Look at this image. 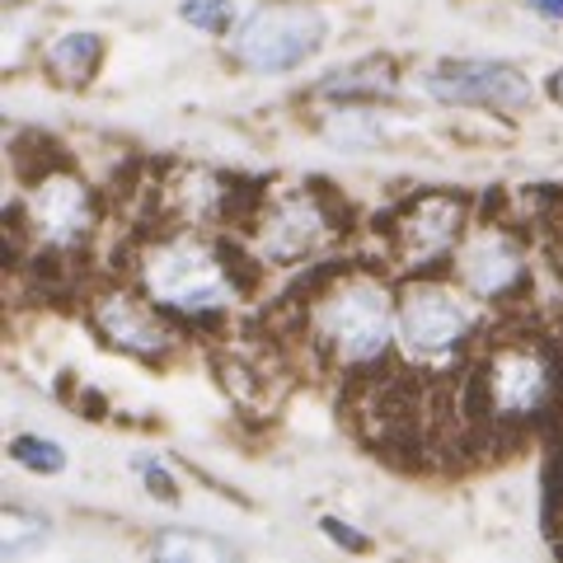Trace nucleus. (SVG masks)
<instances>
[{"label":"nucleus","instance_id":"1","mask_svg":"<svg viewBox=\"0 0 563 563\" xmlns=\"http://www.w3.org/2000/svg\"><path fill=\"white\" fill-rule=\"evenodd\" d=\"M306 339L343 372L376 366L399 343V296L372 273H343L310 301Z\"/></svg>","mask_w":563,"mask_h":563},{"label":"nucleus","instance_id":"2","mask_svg":"<svg viewBox=\"0 0 563 563\" xmlns=\"http://www.w3.org/2000/svg\"><path fill=\"white\" fill-rule=\"evenodd\" d=\"M136 282L146 291L151 306L188 314V320H207L217 310H231L240 296V282L202 235H192V225L179 235L151 240L136 254Z\"/></svg>","mask_w":563,"mask_h":563},{"label":"nucleus","instance_id":"3","mask_svg":"<svg viewBox=\"0 0 563 563\" xmlns=\"http://www.w3.org/2000/svg\"><path fill=\"white\" fill-rule=\"evenodd\" d=\"M474 395H479V413L493 428H526L540 413H550L559 395V372L540 343L507 339L484 357L479 376H474Z\"/></svg>","mask_w":563,"mask_h":563},{"label":"nucleus","instance_id":"4","mask_svg":"<svg viewBox=\"0 0 563 563\" xmlns=\"http://www.w3.org/2000/svg\"><path fill=\"white\" fill-rule=\"evenodd\" d=\"M474 329H479V310L465 287L422 277L399 291V347L413 366L451 362L474 339Z\"/></svg>","mask_w":563,"mask_h":563},{"label":"nucleus","instance_id":"5","mask_svg":"<svg viewBox=\"0 0 563 563\" xmlns=\"http://www.w3.org/2000/svg\"><path fill=\"white\" fill-rule=\"evenodd\" d=\"M324 38H329V24L320 10L268 5V10H254L250 20L235 29L231 57L244 70H258V76H282V70L306 66L314 52L324 47Z\"/></svg>","mask_w":563,"mask_h":563},{"label":"nucleus","instance_id":"6","mask_svg":"<svg viewBox=\"0 0 563 563\" xmlns=\"http://www.w3.org/2000/svg\"><path fill=\"white\" fill-rule=\"evenodd\" d=\"M95 221H99V207L90 184L66 169L38 174L24 192V225L47 250H76V244L90 240Z\"/></svg>","mask_w":563,"mask_h":563},{"label":"nucleus","instance_id":"7","mask_svg":"<svg viewBox=\"0 0 563 563\" xmlns=\"http://www.w3.org/2000/svg\"><path fill=\"white\" fill-rule=\"evenodd\" d=\"M422 90L437 103L451 109H498V113H521L531 103V80L507 62H488V57H461V62H442L422 76Z\"/></svg>","mask_w":563,"mask_h":563},{"label":"nucleus","instance_id":"8","mask_svg":"<svg viewBox=\"0 0 563 563\" xmlns=\"http://www.w3.org/2000/svg\"><path fill=\"white\" fill-rule=\"evenodd\" d=\"M333 231H339V221H333V211L314 188L282 192L254 221V250L263 263H296L314 254L320 244H329Z\"/></svg>","mask_w":563,"mask_h":563},{"label":"nucleus","instance_id":"9","mask_svg":"<svg viewBox=\"0 0 563 563\" xmlns=\"http://www.w3.org/2000/svg\"><path fill=\"white\" fill-rule=\"evenodd\" d=\"M470 207L455 192H422L390 221V250L399 268H428L465 240Z\"/></svg>","mask_w":563,"mask_h":563},{"label":"nucleus","instance_id":"10","mask_svg":"<svg viewBox=\"0 0 563 563\" xmlns=\"http://www.w3.org/2000/svg\"><path fill=\"white\" fill-rule=\"evenodd\" d=\"M455 277L474 301H503L526 282V254L507 231L484 225L455 244Z\"/></svg>","mask_w":563,"mask_h":563},{"label":"nucleus","instance_id":"11","mask_svg":"<svg viewBox=\"0 0 563 563\" xmlns=\"http://www.w3.org/2000/svg\"><path fill=\"white\" fill-rule=\"evenodd\" d=\"M90 320H95V329L103 333V339H109L113 347H122V352H132V357L155 362L174 347V333L161 324V314L146 310L141 301H132V296H122V291L99 296Z\"/></svg>","mask_w":563,"mask_h":563},{"label":"nucleus","instance_id":"12","mask_svg":"<svg viewBox=\"0 0 563 563\" xmlns=\"http://www.w3.org/2000/svg\"><path fill=\"white\" fill-rule=\"evenodd\" d=\"M165 198L184 225H207V221H221L225 211H231L235 188L211 169H179L174 184L165 188Z\"/></svg>","mask_w":563,"mask_h":563},{"label":"nucleus","instance_id":"13","mask_svg":"<svg viewBox=\"0 0 563 563\" xmlns=\"http://www.w3.org/2000/svg\"><path fill=\"white\" fill-rule=\"evenodd\" d=\"M395 90H399V76H395V62H385V57L352 62L343 70H329L320 80V99H333V103H380Z\"/></svg>","mask_w":563,"mask_h":563},{"label":"nucleus","instance_id":"14","mask_svg":"<svg viewBox=\"0 0 563 563\" xmlns=\"http://www.w3.org/2000/svg\"><path fill=\"white\" fill-rule=\"evenodd\" d=\"M99 62H103L99 33H62V38H52V47H47V70L62 85H85L99 70Z\"/></svg>","mask_w":563,"mask_h":563},{"label":"nucleus","instance_id":"15","mask_svg":"<svg viewBox=\"0 0 563 563\" xmlns=\"http://www.w3.org/2000/svg\"><path fill=\"white\" fill-rule=\"evenodd\" d=\"M47 521L24 512V507H5V517H0V554L5 559H29L38 554L47 544Z\"/></svg>","mask_w":563,"mask_h":563},{"label":"nucleus","instance_id":"16","mask_svg":"<svg viewBox=\"0 0 563 563\" xmlns=\"http://www.w3.org/2000/svg\"><path fill=\"white\" fill-rule=\"evenodd\" d=\"M10 461L33 470V474H62L66 470V451L52 442V437L24 432V437H14V442H10Z\"/></svg>","mask_w":563,"mask_h":563},{"label":"nucleus","instance_id":"17","mask_svg":"<svg viewBox=\"0 0 563 563\" xmlns=\"http://www.w3.org/2000/svg\"><path fill=\"white\" fill-rule=\"evenodd\" d=\"M151 554L155 559H207V563H221L225 550L217 540H207V536H184V531H165L161 540L151 544Z\"/></svg>","mask_w":563,"mask_h":563},{"label":"nucleus","instance_id":"18","mask_svg":"<svg viewBox=\"0 0 563 563\" xmlns=\"http://www.w3.org/2000/svg\"><path fill=\"white\" fill-rule=\"evenodd\" d=\"M179 20L192 24V29H202V33H231L235 5H231V0H184Z\"/></svg>","mask_w":563,"mask_h":563},{"label":"nucleus","instance_id":"19","mask_svg":"<svg viewBox=\"0 0 563 563\" xmlns=\"http://www.w3.org/2000/svg\"><path fill=\"white\" fill-rule=\"evenodd\" d=\"M324 536H329V540H339V544H343V550H357V554L366 550V536H357V531H347V526H343L339 517H324Z\"/></svg>","mask_w":563,"mask_h":563},{"label":"nucleus","instance_id":"20","mask_svg":"<svg viewBox=\"0 0 563 563\" xmlns=\"http://www.w3.org/2000/svg\"><path fill=\"white\" fill-rule=\"evenodd\" d=\"M141 474H146V484H151L155 498H165V503L179 498V493H174V479H169V474H165L161 465H141Z\"/></svg>","mask_w":563,"mask_h":563},{"label":"nucleus","instance_id":"21","mask_svg":"<svg viewBox=\"0 0 563 563\" xmlns=\"http://www.w3.org/2000/svg\"><path fill=\"white\" fill-rule=\"evenodd\" d=\"M531 10H536V14H544V20L563 24V0H531Z\"/></svg>","mask_w":563,"mask_h":563},{"label":"nucleus","instance_id":"22","mask_svg":"<svg viewBox=\"0 0 563 563\" xmlns=\"http://www.w3.org/2000/svg\"><path fill=\"white\" fill-rule=\"evenodd\" d=\"M550 99H554V103H563V66L550 76Z\"/></svg>","mask_w":563,"mask_h":563},{"label":"nucleus","instance_id":"23","mask_svg":"<svg viewBox=\"0 0 563 563\" xmlns=\"http://www.w3.org/2000/svg\"><path fill=\"white\" fill-rule=\"evenodd\" d=\"M559 268H563V221H559Z\"/></svg>","mask_w":563,"mask_h":563}]
</instances>
